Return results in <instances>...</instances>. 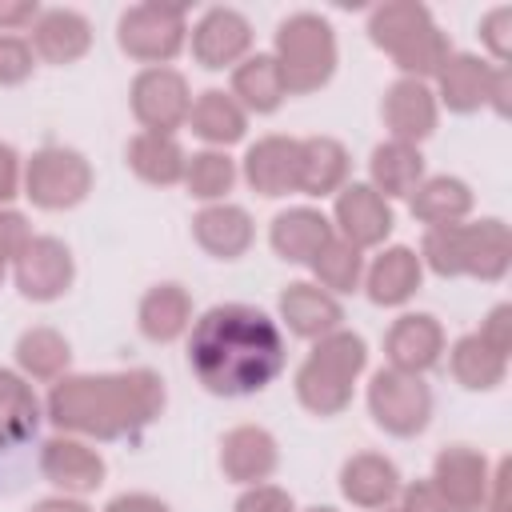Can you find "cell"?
<instances>
[{"label": "cell", "instance_id": "cell-1", "mask_svg": "<svg viewBox=\"0 0 512 512\" xmlns=\"http://www.w3.org/2000/svg\"><path fill=\"white\" fill-rule=\"evenodd\" d=\"M284 364V332L256 304H212L188 328V368L212 396H256L284 372Z\"/></svg>", "mask_w": 512, "mask_h": 512}, {"label": "cell", "instance_id": "cell-2", "mask_svg": "<svg viewBox=\"0 0 512 512\" xmlns=\"http://www.w3.org/2000/svg\"><path fill=\"white\" fill-rule=\"evenodd\" d=\"M168 404L164 380L152 368L68 372L44 400V420L80 440H132Z\"/></svg>", "mask_w": 512, "mask_h": 512}, {"label": "cell", "instance_id": "cell-3", "mask_svg": "<svg viewBox=\"0 0 512 512\" xmlns=\"http://www.w3.org/2000/svg\"><path fill=\"white\" fill-rule=\"evenodd\" d=\"M364 368H368V344L360 332L336 328V332L312 340V352L304 356V364L296 368V380H292L300 408H308L320 420L340 416L352 404V392H356V380Z\"/></svg>", "mask_w": 512, "mask_h": 512}, {"label": "cell", "instance_id": "cell-4", "mask_svg": "<svg viewBox=\"0 0 512 512\" xmlns=\"http://www.w3.org/2000/svg\"><path fill=\"white\" fill-rule=\"evenodd\" d=\"M272 60L280 64L288 96H312L336 76L340 64L336 28L320 12H292L276 24Z\"/></svg>", "mask_w": 512, "mask_h": 512}, {"label": "cell", "instance_id": "cell-5", "mask_svg": "<svg viewBox=\"0 0 512 512\" xmlns=\"http://www.w3.org/2000/svg\"><path fill=\"white\" fill-rule=\"evenodd\" d=\"M116 44L144 68H168L188 44V16L180 4H132L116 20Z\"/></svg>", "mask_w": 512, "mask_h": 512}, {"label": "cell", "instance_id": "cell-6", "mask_svg": "<svg viewBox=\"0 0 512 512\" xmlns=\"http://www.w3.org/2000/svg\"><path fill=\"white\" fill-rule=\"evenodd\" d=\"M20 192L40 212H68L88 200L92 192V164L84 152L64 144H44L24 160V184Z\"/></svg>", "mask_w": 512, "mask_h": 512}, {"label": "cell", "instance_id": "cell-7", "mask_svg": "<svg viewBox=\"0 0 512 512\" xmlns=\"http://www.w3.org/2000/svg\"><path fill=\"white\" fill-rule=\"evenodd\" d=\"M432 388L424 376L400 372V368H380L368 380V416L376 420L380 432L396 440H412L428 428L432 420Z\"/></svg>", "mask_w": 512, "mask_h": 512}, {"label": "cell", "instance_id": "cell-8", "mask_svg": "<svg viewBox=\"0 0 512 512\" xmlns=\"http://www.w3.org/2000/svg\"><path fill=\"white\" fill-rule=\"evenodd\" d=\"M128 104L132 116L140 124V132H156V136H176L188 124L192 112V88L184 80V72L168 68H140L132 76L128 88Z\"/></svg>", "mask_w": 512, "mask_h": 512}, {"label": "cell", "instance_id": "cell-9", "mask_svg": "<svg viewBox=\"0 0 512 512\" xmlns=\"http://www.w3.org/2000/svg\"><path fill=\"white\" fill-rule=\"evenodd\" d=\"M76 280V256L60 236H32L12 260V284L32 304L60 300Z\"/></svg>", "mask_w": 512, "mask_h": 512}, {"label": "cell", "instance_id": "cell-10", "mask_svg": "<svg viewBox=\"0 0 512 512\" xmlns=\"http://www.w3.org/2000/svg\"><path fill=\"white\" fill-rule=\"evenodd\" d=\"M392 228H396L392 204L368 180H348L336 192V200H332V232L340 240H348L352 248H360V252L384 248Z\"/></svg>", "mask_w": 512, "mask_h": 512}, {"label": "cell", "instance_id": "cell-11", "mask_svg": "<svg viewBox=\"0 0 512 512\" xmlns=\"http://www.w3.org/2000/svg\"><path fill=\"white\" fill-rule=\"evenodd\" d=\"M188 48H192V60L208 72L236 68L244 56H252V24L240 8L216 4L188 28Z\"/></svg>", "mask_w": 512, "mask_h": 512}, {"label": "cell", "instance_id": "cell-12", "mask_svg": "<svg viewBox=\"0 0 512 512\" xmlns=\"http://www.w3.org/2000/svg\"><path fill=\"white\" fill-rule=\"evenodd\" d=\"M36 464H40V476H44L52 488H60V496H80V500H84L88 492H96V488L104 484V476H108L104 456H100L88 440L64 436V432H56V436H48V440L40 444Z\"/></svg>", "mask_w": 512, "mask_h": 512}, {"label": "cell", "instance_id": "cell-13", "mask_svg": "<svg viewBox=\"0 0 512 512\" xmlns=\"http://www.w3.org/2000/svg\"><path fill=\"white\" fill-rule=\"evenodd\" d=\"M448 352V336H444V324L432 316V312H404L392 320L388 336H384V356H388V368H400V372H412V376H424L432 372Z\"/></svg>", "mask_w": 512, "mask_h": 512}, {"label": "cell", "instance_id": "cell-14", "mask_svg": "<svg viewBox=\"0 0 512 512\" xmlns=\"http://www.w3.org/2000/svg\"><path fill=\"white\" fill-rule=\"evenodd\" d=\"M436 492L456 508V512H480L484 496H488V480H492V464L480 448L468 444H448L436 452L432 460V476Z\"/></svg>", "mask_w": 512, "mask_h": 512}, {"label": "cell", "instance_id": "cell-15", "mask_svg": "<svg viewBox=\"0 0 512 512\" xmlns=\"http://www.w3.org/2000/svg\"><path fill=\"white\" fill-rule=\"evenodd\" d=\"M380 120L388 128V140H404V144L420 148V140H428L440 124V104H436L432 84L404 80V76L392 80L380 100Z\"/></svg>", "mask_w": 512, "mask_h": 512}, {"label": "cell", "instance_id": "cell-16", "mask_svg": "<svg viewBox=\"0 0 512 512\" xmlns=\"http://www.w3.org/2000/svg\"><path fill=\"white\" fill-rule=\"evenodd\" d=\"M240 176L248 180L252 192L276 200V196H288L296 192V180H300V140L296 136H260L256 144H248L244 160H240Z\"/></svg>", "mask_w": 512, "mask_h": 512}, {"label": "cell", "instance_id": "cell-17", "mask_svg": "<svg viewBox=\"0 0 512 512\" xmlns=\"http://www.w3.org/2000/svg\"><path fill=\"white\" fill-rule=\"evenodd\" d=\"M280 464V444L268 428L260 424H236L220 436V472L224 480L248 488V484H264L272 480Z\"/></svg>", "mask_w": 512, "mask_h": 512}, {"label": "cell", "instance_id": "cell-18", "mask_svg": "<svg viewBox=\"0 0 512 512\" xmlns=\"http://www.w3.org/2000/svg\"><path fill=\"white\" fill-rule=\"evenodd\" d=\"M276 312H280L276 324H284L300 340H320V336L344 328V304L332 292H324L320 284H312V280H292L280 292Z\"/></svg>", "mask_w": 512, "mask_h": 512}, {"label": "cell", "instance_id": "cell-19", "mask_svg": "<svg viewBox=\"0 0 512 512\" xmlns=\"http://www.w3.org/2000/svg\"><path fill=\"white\" fill-rule=\"evenodd\" d=\"M460 268L480 284H496L512 268V232L500 216L460 224Z\"/></svg>", "mask_w": 512, "mask_h": 512}, {"label": "cell", "instance_id": "cell-20", "mask_svg": "<svg viewBox=\"0 0 512 512\" xmlns=\"http://www.w3.org/2000/svg\"><path fill=\"white\" fill-rule=\"evenodd\" d=\"M500 64H488L476 52H452L444 60V68L436 72V104H444L456 116H472L480 108H488V92H492V76Z\"/></svg>", "mask_w": 512, "mask_h": 512}, {"label": "cell", "instance_id": "cell-21", "mask_svg": "<svg viewBox=\"0 0 512 512\" xmlns=\"http://www.w3.org/2000/svg\"><path fill=\"white\" fill-rule=\"evenodd\" d=\"M424 284V264L416 256V248L408 244H392L380 248L372 264H364V292L376 308H400L408 304Z\"/></svg>", "mask_w": 512, "mask_h": 512}, {"label": "cell", "instance_id": "cell-22", "mask_svg": "<svg viewBox=\"0 0 512 512\" xmlns=\"http://www.w3.org/2000/svg\"><path fill=\"white\" fill-rule=\"evenodd\" d=\"M28 44L36 52V60L64 68V64H76V60L88 56V48H92V24L76 8H40Z\"/></svg>", "mask_w": 512, "mask_h": 512}, {"label": "cell", "instance_id": "cell-23", "mask_svg": "<svg viewBox=\"0 0 512 512\" xmlns=\"http://www.w3.org/2000/svg\"><path fill=\"white\" fill-rule=\"evenodd\" d=\"M400 488H404L400 468L380 452H356L340 464V492L352 508H364V512L392 508Z\"/></svg>", "mask_w": 512, "mask_h": 512}, {"label": "cell", "instance_id": "cell-24", "mask_svg": "<svg viewBox=\"0 0 512 512\" xmlns=\"http://www.w3.org/2000/svg\"><path fill=\"white\" fill-rule=\"evenodd\" d=\"M192 240L212 260H240L256 240V224H252L248 208L220 200V204H204L192 216Z\"/></svg>", "mask_w": 512, "mask_h": 512}, {"label": "cell", "instance_id": "cell-25", "mask_svg": "<svg viewBox=\"0 0 512 512\" xmlns=\"http://www.w3.org/2000/svg\"><path fill=\"white\" fill-rule=\"evenodd\" d=\"M332 220L320 212V208H308V204H296V208H284L272 216V228H268V244L272 252L284 260V264H312L316 252L332 240Z\"/></svg>", "mask_w": 512, "mask_h": 512}, {"label": "cell", "instance_id": "cell-26", "mask_svg": "<svg viewBox=\"0 0 512 512\" xmlns=\"http://www.w3.org/2000/svg\"><path fill=\"white\" fill-rule=\"evenodd\" d=\"M192 320H196V316H192V296H188V288L176 284V280L152 284V288L140 296V304H136V328H140V336L152 340V344H172V340L188 336Z\"/></svg>", "mask_w": 512, "mask_h": 512}, {"label": "cell", "instance_id": "cell-27", "mask_svg": "<svg viewBox=\"0 0 512 512\" xmlns=\"http://www.w3.org/2000/svg\"><path fill=\"white\" fill-rule=\"evenodd\" d=\"M424 152L416 144L404 140H380L368 156V184L392 204V200H408L416 192V184L424 180Z\"/></svg>", "mask_w": 512, "mask_h": 512}, {"label": "cell", "instance_id": "cell-28", "mask_svg": "<svg viewBox=\"0 0 512 512\" xmlns=\"http://www.w3.org/2000/svg\"><path fill=\"white\" fill-rule=\"evenodd\" d=\"M472 204H476V196H472L468 180L448 176V172H440V176H424V180L416 184V192L408 196V212H412L424 228L464 224V220L472 216Z\"/></svg>", "mask_w": 512, "mask_h": 512}, {"label": "cell", "instance_id": "cell-29", "mask_svg": "<svg viewBox=\"0 0 512 512\" xmlns=\"http://www.w3.org/2000/svg\"><path fill=\"white\" fill-rule=\"evenodd\" d=\"M44 420V404L16 368H0V452H12L36 436Z\"/></svg>", "mask_w": 512, "mask_h": 512}, {"label": "cell", "instance_id": "cell-30", "mask_svg": "<svg viewBox=\"0 0 512 512\" xmlns=\"http://www.w3.org/2000/svg\"><path fill=\"white\" fill-rule=\"evenodd\" d=\"M232 100L252 116H272L284 100H288V88H284V76H280V64L272 60V52H252L244 56L236 68H232Z\"/></svg>", "mask_w": 512, "mask_h": 512}, {"label": "cell", "instance_id": "cell-31", "mask_svg": "<svg viewBox=\"0 0 512 512\" xmlns=\"http://www.w3.org/2000/svg\"><path fill=\"white\" fill-rule=\"evenodd\" d=\"M348 172H352V160H348V148L336 140V136H308L300 140V180H296V192L304 196H336L344 184H348Z\"/></svg>", "mask_w": 512, "mask_h": 512}, {"label": "cell", "instance_id": "cell-32", "mask_svg": "<svg viewBox=\"0 0 512 512\" xmlns=\"http://www.w3.org/2000/svg\"><path fill=\"white\" fill-rule=\"evenodd\" d=\"M124 164L132 168L136 180L152 184V188H172L184 180V164L188 152L180 148L176 136H156V132H136L124 148Z\"/></svg>", "mask_w": 512, "mask_h": 512}, {"label": "cell", "instance_id": "cell-33", "mask_svg": "<svg viewBox=\"0 0 512 512\" xmlns=\"http://www.w3.org/2000/svg\"><path fill=\"white\" fill-rule=\"evenodd\" d=\"M12 356H16V372L24 380H40V384H56L72 368V344L64 340V332H56L48 324L24 328L16 336Z\"/></svg>", "mask_w": 512, "mask_h": 512}, {"label": "cell", "instance_id": "cell-34", "mask_svg": "<svg viewBox=\"0 0 512 512\" xmlns=\"http://www.w3.org/2000/svg\"><path fill=\"white\" fill-rule=\"evenodd\" d=\"M188 128L208 144V148H228L236 140H244L248 132V112L232 100V92L224 88H204L196 100H192V112H188Z\"/></svg>", "mask_w": 512, "mask_h": 512}, {"label": "cell", "instance_id": "cell-35", "mask_svg": "<svg viewBox=\"0 0 512 512\" xmlns=\"http://www.w3.org/2000/svg\"><path fill=\"white\" fill-rule=\"evenodd\" d=\"M448 368H452L456 384L468 392H492L508 380V356L492 352L476 332H464L448 348Z\"/></svg>", "mask_w": 512, "mask_h": 512}, {"label": "cell", "instance_id": "cell-36", "mask_svg": "<svg viewBox=\"0 0 512 512\" xmlns=\"http://www.w3.org/2000/svg\"><path fill=\"white\" fill-rule=\"evenodd\" d=\"M436 20H432V8L428 4H420V0H384V4H376L372 12H368V40L380 48V52H396V48H404L416 32H424V28H432Z\"/></svg>", "mask_w": 512, "mask_h": 512}, {"label": "cell", "instance_id": "cell-37", "mask_svg": "<svg viewBox=\"0 0 512 512\" xmlns=\"http://www.w3.org/2000/svg\"><path fill=\"white\" fill-rule=\"evenodd\" d=\"M236 176H240V168H236V160H232L228 152L204 148V152H192V156H188L180 184L188 188L192 200L220 204V200H228V192L236 188Z\"/></svg>", "mask_w": 512, "mask_h": 512}, {"label": "cell", "instance_id": "cell-38", "mask_svg": "<svg viewBox=\"0 0 512 512\" xmlns=\"http://www.w3.org/2000/svg\"><path fill=\"white\" fill-rule=\"evenodd\" d=\"M312 268V284H320L324 292H332V296H344V292H356L360 284H364V252L360 248H352L348 240H340V236H332L320 252H316V260L308 264Z\"/></svg>", "mask_w": 512, "mask_h": 512}, {"label": "cell", "instance_id": "cell-39", "mask_svg": "<svg viewBox=\"0 0 512 512\" xmlns=\"http://www.w3.org/2000/svg\"><path fill=\"white\" fill-rule=\"evenodd\" d=\"M448 56H452V40H448V32L440 24H432V28L416 32L404 48H396L392 64L400 68L404 80H424L428 84V80H436V72L444 68Z\"/></svg>", "mask_w": 512, "mask_h": 512}, {"label": "cell", "instance_id": "cell-40", "mask_svg": "<svg viewBox=\"0 0 512 512\" xmlns=\"http://www.w3.org/2000/svg\"><path fill=\"white\" fill-rule=\"evenodd\" d=\"M36 68V52L28 44V36H12L0 32V88H16L32 76Z\"/></svg>", "mask_w": 512, "mask_h": 512}, {"label": "cell", "instance_id": "cell-41", "mask_svg": "<svg viewBox=\"0 0 512 512\" xmlns=\"http://www.w3.org/2000/svg\"><path fill=\"white\" fill-rule=\"evenodd\" d=\"M508 32H512V8L496 4L480 16V44L488 48V64L508 68Z\"/></svg>", "mask_w": 512, "mask_h": 512}, {"label": "cell", "instance_id": "cell-42", "mask_svg": "<svg viewBox=\"0 0 512 512\" xmlns=\"http://www.w3.org/2000/svg\"><path fill=\"white\" fill-rule=\"evenodd\" d=\"M236 512H296V504L280 484L264 480V484H248L236 496Z\"/></svg>", "mask_w": 512, "mask_h": 512}, {"label": "cell", "instance_id": "cell-43", "mask_svg": "<svg viewBox=\"0 0 512 512\" xmlns=\"http://www.w3.org/2000/svg\"><path fill=\"white\" fill-rule=\"evenodd\" d=\"M32 240V224L24 212L16 208H0V264L12 268V260L24 252V244Z\"/></svg>", "mask_w": 512, "mask_h": 512}, {"label": "cell", "instance_id": "cell-44", "mask_svg": "<svg viewBox=\"0 0 512 512\" xmlns=\"http://www.w3.org/2000/svg\"><path fill=\"white\" fill-rule=\"evenodd\" d=\"M476 336H480L492 352L512 356V304H496V308H488V316L480 320Z\"/></svg>", "mask_w": 512, "mask_h": 512}, {"label": "cell", "instance_id": "cell-45", "mask_svg": "<svg viewBox=\"0 0 512 512\" xmlns=\"http://www.w3.org/2000/svg\"><path fill=\"white\" fill-rule=\"evenodd\" d=\"M396 500H400V504H396L400 512H456V508L436 492L432 480H412V484H404Z\"/></svg>", "mask_w": 512, "mask_h": 512}, {"label": "cell", "instance_id": "cell-46", "mask_svg": "<svg viewBox=\"0 0 512 512\" xmlns=\"http://www.w3.org/2000/svg\"><path fill=\"white\" fill-rule=\"evenodd\" d=\"M20 184H24V160L12 144L0 140V208H8V200L20 196Z\"/></svg>", "mask_w": 512, "mask_h": 512}, {"label": "cell", "instance_id": "cell-47", "mask_svg": "<svg viewBox=\"0 0 512 512\" xmlns=\"http://www.w3.org/2000/svg\"><path fill=\"white\" fill-rule=\"evenodd\" d=\"M40 16L36 0H0V32L20 36V28H32Z\"/></svg>", "mask_w": 512, "mask_h": 512}, {"label": "cell", "instance_id": "cell-48", "mask_svg": "<svg viewBox=\"0 0 512 512\" xmlns=\"http://www.w3.org/2000/svg\"><path fill=\"white\" fill-rule=\"evenodd\" d=\"M508 480H512V460H500V464L492 468L488 496H484L480 512H508Z\"/></svg>", "mask_w": 512, "mask_h": 512}, {"label": "cell", "instance_id": "cell-49", "mask_svg": "<svg viewBox=\"0 0 512 512\" xmlns=\"http://www.w3.org/2000/svg\"><path fill=\"white\" fill-rule=\"evenodd\" d=\"M104 512H172V508L152 492H120L104 504Z\"/></svg>", "mask_w": 512, "mask_h": 512}, {"label": "cell", "instance_id": "cell-50", "mask_svg": "<svg viewBox=\"0 0 512 512\" xmlns=\"http://www.w3.org/2000/svg\"><path fill=\"white\" fill-rule=\"evenodd\" d=\"M508 96H512V76H508V68H496L492 92H488V108H492L496 116H508Z\"/></svg>", "mask_w": 512, "mask_h": 512}, {"label": "cell", "instance_id": "cell-51", "mask_svg": "<svg viewBox=\"0 0 512 512\" xmlns=\"http://www.w3.org/2000/svg\"><path fill=\"white\" fill-rule=\"evenodd\" d=\"M28 512H92L80 496H44V500H36Z\"/></svg>", "mask_w": 512, "mask_h": 512}, {"label": "cell", "instance_id": "cell-52", "mask_svg": "<svg viewBox=\"0 0 512 512\" xmlns=\"http://www.w3.org/2000/svg\"><path fill=\"white\" fill-rule=\"evenodd\" d=\"M304 512H336V508H328V504H316V508H304Z\"/></svg>", "mask_w": 512, "mask_h": 512}, {"label": "cell", "instance_id": "cell-53", "mask_svg": "<svg viewBox=\"0 0 512 512\" xmlns=\"http://www.w3.org/2000/svg\"><path fill=\"white\" fill-rule=\"evenodd\" d=\"M4 276H8V264H0V284H4Z\"/></svg>", "mask_w": 512, "mask_h": 512}, {"label": "cell", "instance_id": "cell-54", "mask_svg": "<svg viewBox=\"0 0 512 512\" xmlns=\"http://www.w3.org/2000/svg\"><path fill=\"white\" fill-rule=\"evenodd\" d=\"M380 512H400V508H380Z\"/></svg>", "mask_w": 512, "mask_h": 512}]
</instances>
